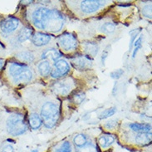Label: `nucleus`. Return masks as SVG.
<instances>
[{"label":"nucleus","mask_w":152,"mask_h":152,"mask_svg":"<svg viewBox=\"0 0 152 152\" xmlns=\"http://www.w3.org/2000/svg\"><path fill=\"white\" fill-rule=\"evenodd\" d=\"M29 19L35 28L52 33H60L65 24V18L62 12L46 7L34 8Z\"/></svg>","instance_id":"nucleus-1"},{"label":"nucleus","mask_w":152,"mask_h":152,"mask_svg":"<svg viewBox=\"0 0 152 152\" xmlns=\"http://www.w3.org/2000/svg\"><path fill=\"white\" fill-rule=\"evenodd\" d=\"M4 76L10 84L20 86L31 82L33 74L30 67L24 63L9 62L5 66Z\"/></svg>","instance_id":"nucleus-2"},{"label":"nucleus","mask_w":152,"mask_h":152,"mask_svg":"<svg viewBox=\"0 0 152 152\" xmlns=\"http://www.w3.org/2000/svg\"><path fill=\"white\" fill-rule=\"evenodd\" d=\"M2 128L8 136L12 137L22 136L28 131L24 116L19 112L8 113L3 121Z\"/></svg>","instance_id":"nucleus-3"},{"label":"nucleus","mask_w":152,"mask_h":152,"mask_svg":"<svg viewBox=\"0 0 152 152\" xmlns=\"http://www.w3.org/2000/svg\"><path fill=\"white\" fill-rule=\"evenodd\" d=\"M60 116V110L57 103L54 102H46L41 107L40 117L42 124L48 129L56 126Z\"/></svg>","instance_id":"nucleus-4"},{"label":"nucleus","mask_w":152,"mask_h":152,"mask_svg":"<svg viewBox=\"0 0 152 152\" xmlns=\"http://www.w3.org/2000/svg\"><path fill=\"white\" fill-rule=\"evenodd\" d=\"M76 3V10L80 15L87 16L91 14H94L96 12L101 10V8H104L109 2L107 1H96V0H84L74 2Z\"/></svg>","instance_id":"nucleus-5"},{"label":"nucleus","mask_w":152,"mask_h":152,"mask_svg":"<svg viewBox=\"0 0 152 152\" xmlns=\"http://www.w3.org/2000/svg\"><path fill=\"white\" fill-rule=\"evenodd\" d=\"M57 44L59 48L65 53H71L77 49L78 42L73 34L69 33H62L57 38Z\"/></svg>","instance_id":"nucleus-6"},{"label":"nucleus","mask_w":152,"mask_h":152,"mask_svg":"<svg viewBox=\"0 0 152 152\" xmlns=\"http://www.w3.org/2000/svg\"><path fill=\"white\" fill-rule=\"evenodd\" d=\"M21 22L16 17L8 16L0 20V33L4 36L14 33L20 27Z\"/></svg>","instance_id":"nucleus-7"},{"label":"nucleus","mask_w":152,"mask_h":152,"mask_svg":"<svg viewBox=\"0 0 152 152\" xmlns=\"http://www.w3.org/2000/svg\"><path fill=\"white\" fill-rule=\"evenodd\" d=\"M74 88V82L72 78H65L58 82H54L51 86V89L58 96H66L71 93Z\"/></svg>","instance_id":"nucleus-8"},{"label":"nucleus","mask_w":152,"mask_h":152,"mask_svg":"<svg viewBox=\"0 0 152 152\" xmlns=\"http://www.w3.org/2000/svg\"><path fill=\"white\" fill-rule=\"evenodd\" d=\"M69 72H70L69 63L63 59H59L55 62L50 74L53 78L58 79V78L65 77L66 75L69 73Z\"/></svg>","instance_id":"nucleus-9"},{"label":"nucleus","mask_w":152,"mask_h":152,"mask_svg":"<svg viewBox=\"0 0 152 152\" xmlns=\"http://www.w3.org/2000/svg\"><path fill=\"white\" fill-rule=\"evenodd\" d=\"M71 64L77 70L86 71L91 68L92 61L86 55H78L71 58Z\"/></svg>","instance_id":"nucleus-10"},{"label":"nucleus","mask_w":152,"mask_h":152,"mask_svg":"<svg viewBox=\"0 0 152 152\" xmlns=\"http://www.w3.org/2000/svg\"><path fill=\"white\" fill-rule=\"evenodd\" d=\"M52 40V36L48 33H36L32 37V42L36 47H43L48 44Z\"/></svg>","instance_id":"nucleus-11"},{"label":"nucleus","mask_w":152,"mask_h":152,"mask_svg":"<svg viewBox=\"0 0 152 152\" xmlns=\"http://www.w3.org/2000/svg\"><path fill=\"white\" fill-rule=\"evenodd\" d=\"M133 142L139 146H145L151 142V133H136Z\"/></svg>","instance_id":"nucleus-12"},{"label":"nucleus","mask_w":152,"mask_h":152,"mask_svg":"<svg viewBox=\"0 0 152 152\" xmlns=\"http://www.w3.org/2000/svg\"><path fill=\"white\" fill-rule=\"evenodd\" d=\"M61 58V53H59V51L55 48H48L44 50L42 52L41 55L42 60H46V61H53L56 62L59 60V58Z\"/></svg>","instance_id":"nucleus-13"},{"label":"nucleus","mask_w":152,"mask_h":152,"mask_svg":"<svg viewBox=\"0 0 152 152\" xmlns=\"http://www.w3.org/2000/svg\"><path fill=\"white\" fill-rule=\"evenodd\" d=\"M52 152H75L74 147L70 140H64L56 145Z\"/></svg>","instance_id":"nucleus-14"},{"label":"nucleus","mask_w":152,"mask_h":152,"mask_svg":"<svg viewBox=\"0 0 152 152\" xmlns=\"http://www.w3.org/2000/svg\"><path fill=\"white\" fill-rule=\"evenodd\" d=\"M115 142V137L111 135H102L97 139L96 145L100 148L107 149Z\"/></svg>","instance_id":"nucleus-15"},{"label":"nucleus","mask_w":152,"mask_h":152,"mask_svg":"<svg viewBox=\"0 0 152 152\" xmlns=\"http://www.w3.org/2000/svg\"><path fill=\"white\" fill-rule=\"evenodd\" d=\"M74 151L75 152H99L97 145L91 138L86 144L83 145L82 146L74 147Z\"/></svg>","instance_id":"nucleus-16"},{"label":"nucleus","mask_w":152,"mask_h":152,"mask_svg":"<svg viewBox=\"0 0 152 152\" xmlns=\"http://www.w3.org/2000/svg\"><path fill=\"white\" fill-rule=\"evenodd\" d=\"M129 128L132 132L136 133H151V126L148 124L143 123H133L129 124Z\"/></svg>","instance_id":"nucleus-17"},{"label":"nucleus","mask_w":152,"mask_h":152,"mask_svg":"<svg viewBox=\"0 0 152 152\" xmlns=\"http://www.w3.org/2000/svg\"><path fill=\"white\" fill-rule=\"evenodd\" d=\"M15 57L22 63H23V62H29L30 63V62H33L34 61V59H35L34 54L32 52L27 51V50L17 53Z\"/></svg>","instance_id":"nucleus-18"},{"label":"nucleus","mask_w":152,"mask_h":152,"mask_svg":"<svg viewBox=\"0 0 152 152\" xmlns=\"http://www.w3.org/2000/svg\"><path fill=\"white\" fill-rule=\"evenodd\" d=\"M28 125L33 130H37L41 127L42 125L40 115H38L36 112H33L29 115L28 118Z\"/></svg>","instance_id":"nucleus-19"},{"label":"nucleus","mask_w":152,"mask_h":152,"mask_svg":"<svg viewBox=\"0 0 152 152\" xmlns=\"http://www.w3.org/2000/svg\"><path fill=\"white\" fill-rule=\"evenodd\" d=\"M31 37H33V30L29 27H23V28H22V29L18 34L17 40L18 42L22 43V42L28 41Z\"/></svg>","instance_id":"nucleus-20"},{"label":"nucleus","mask_w":152,"mask_h":152,"mask_svg":"<svg viewBox=\"0 0 152 152\" xmlns=\"http://www.w3.org/2000/svg\"><path fill=\"white\" fill-rule=\"evenodd\" d=\"M37 70H38V72L42 77H48L51 73L52 66H51V64L48 61L42 60L37 65Z\"/></svg>","instance_id":"nucleus-21"},{"label":"nucleus","mask_w":152,"mask_h":152,"mask_svg":"<svg viewBox=\"0 0 152 152\" xmlns=\"http://www.w3.org/2000/svg\"><path fill=\"white\" fill-rule=\"evenodd\" d=\"M90 137L86 136V134L83 133H78L77 135H75L74 137L72 138V145L73 147H80L82 146L83 145H85L89 140Z\"/></svg>","instance_id":"nucleus-22"},{"label":"nucleus","mask_w":152,"mask_h":152,"mask_svg":"<svg viewBox=\"0 0 152 152\" xmlns=\"http://www.w3.org/2000/svg\"><path fill=\"white\" fill-rule=\"evenodd\" d=\"M84 51L86 52L87 57H94L97 54L98 52V46L93 42H86L84 44Z\"/></svg>","instance_id":"nucleus-23"},{"label":"nucleus","mask_w":152,"mask_h":152,"mask_svg":"<svg viewBox=\"0 0 152 152\" xmlns=\"http://www.w3.org/2000/svg\"><path fill=\"white\" fill-rule=\"evenodd\" d=\"M116 112V108L115 107H111V108H108V109H106L105 111H103L101 114H100V116L99 118L100 119H107V118H109L112 115L115 114Z\"/></svg>","instance_id":"nucleus-24"},{"label":"nucleus","mask_w":152,"mask_h":152,"mask_svg":"<svg viewBox=\"0 0 152 152\" xmlns=\"http://www.w3.org/2000/svg\"><path fill=\"white\" fill-rule=\"evenodd\" d=\"M101 29L104 33H111L115 31V25L112 23H105L102 24Z\"/></svg>","instance_id":"nucleus-25"},{"label":"nucleus","mask_w":152,"mask_h":152,"mask_svg":"<svg viewBox=\"0 0 152 152\" xmlns=\"http://www.w3.org/2000/svg\"><path fill=\"white\" fill-rule=\"evenodd\" d=\"M142 14L148 18H151V4H146L142 8Z\"/></svg>","instance_id":"nucleus-26"},{"label":"nucleus","mask_w":152,"mask_h":152,"mask_svg":"<svg viewBox=\"0 0 152 152\" xmlns=\"http://www.w3.org/2000/svg\"><path fill=\"white\" fill-rule=\"evenodd\" d=\"M141 42H142V37H139L137 40H136V41L134 42H135V43H134L135 49H134V51H133V54H132V57H133V58H135V57H136L137 52L139 51V49L141 48V43H142Z\"/></svg>","instance_id":"nucleus-27"},{"label":"nucleus","mask_w":152,"mask_h":152,"mask_svg":"<svg viewBox=\"0 0 152 152\" xmlns=\"http://www.w3.org/2000/svg\"><path fill=\"white\" fill-rule=\"evenodd\" d=\"M0 152H15L14 146L11 144H5L0 148Z\"/></svg>","instance_id":"nucleus-28"},{"label":"nucleus","mask_w":152,"mask_h":152,"mask_svg":"<svg viewBox=\"0 0 152 152\" xmlns=\"http://www.w3.org/2000/svg\"><path fill=\"white\" fill-rule=\"evenodd\" d=\"M85 94L84 93H78V94L75 95L74 97V102L76 103H77V104H80V103H82L83 102V100L85 99Z\"/></svg>","instance_id":"nucleus-29"},{"label":"nucleus","mask_w":152,"mask_h":152,"mask_svg":"<svg viewBox=\"0 0 152 152\" xmlns=\"http://www.w3.org/2000/svg\"><path fill=\"white\" fill-rule=\"evenodd\" d=\"M124 73L123 70H121V69H118V70L114 71V72H112L111 73V77L112 78H114V79H118L120 78L122 74Z\"/></svg>","instance_id":"nucleus-30"},{"label":"nucleus","mask_w":152,"mask_h":152,"mask_svg":"<svg viewBox=\"0 0 152 152\" xmlns=\"http://www.w3.org/2000/svg\"><path fill=\"white\" fill-rule=\"evenodd\" d=\"M116 124L117 122H115V121H108L106 125H105V126L107 129L108 130H113V129H115V126H116Z\"/></svg>","instance_id":"nucleus-31"},{"label":"nucleus","mask_w":152,"mask_h":152,"mask_svg":"<svg viewBox=\"0 0 152 152\" xmlns=\"http://www.w3.org/2000/svg\"><path fill=\"white\" fill-rule=\"evenodd\" d=\"M131 35H132V39H131V43H130V48H132V45H133V43H134V42H135V39L136 38V35H137V32H136H136H135V34H133L132 33V32H131Z\"/></svg>","instance_id":"nucleus-32"},{"label":"nucleus","mask_w":152,"mask_h":152,"mask_svg":"<svg viewBox=\"0 0 152 152\" xmlns=\"http://www.w3.org/2000/svg\"><path fill=\"white\" fill-rule=\"evenodd\" d=\"M107 50H105L104 52H103L102 53V63H104L105 62V60H106V58H107V55H108V49L106 48Z\"/></svg>","instance_id":"nucleus-33"},{"label":"nucleus","mask_w":152,"mask_h":152,"mask_svg":"<svg viewBox=\"0 0 152 152\" xmlns=\"http://www.w3.org/2000/svg\"><path fill=\"white\" fill-rule=\"evenodd\" d=\"M4 66H5V59L0 58V72L4 69Z\"/></svg>","instance_id":"nucleus-34"},{"label":"nucleus","mask_w":152,"mask_h":152,"mask_svg":"<svg viewBox=\"0 0 152 152\" xmlns=\"http://www.w3.org/2000/svg\"><path fill=\"white\" fill-rule=\"evenodd\" d=\"M3 51H4V46L2 45V43L0 42V54L2 53Z\"/></svg>","instance_id":"nucleus-35"}]
</instances>
